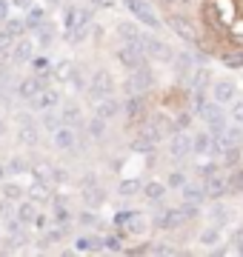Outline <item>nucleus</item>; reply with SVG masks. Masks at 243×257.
I'll use <instances>...</instances> for the list:
<instances>
[{"mask_svg":"<svg viewBox=\"0 0 243 257\" xmlns=\"http://www.w3.org/2000/svg\"><path fill=\"white\" fill-rule=\"evenodd\" d=\"M141 43H143V49H146V55L155 57V60H160V63H169V60H175L172 49H169L166 43H163V40H158V37L143 35V37H141Z\"/></svg>","mask_w":243,"mask_h":257,"instance_id":"obj_9","label":"nucleus"},{"mask_svg":"<svg viewBox=\"0 0 243 257\" xmlns=\"http://www.w3.org/2000/svg\"><path fill=\"white\" fill-rule=\"evenodd\" d=\"M77 220H80V226H94L97 217H94V211H80V217H77Z\"/></svg>","mask_w":243,"mask_h":257,"instance_id":"obj_53","label":"nucleus"},{"mask_svg":"<svg viewBox=\"0 0 243 257\" xmlns=\"http://www.w3.org/2000/svg\"><path fill=\"white\" fill-rule=\"evenodd\" d=\"M15 43H18V37L12 35V32H0V55H12V49H15Z\"/></svg>","mask_w":243,"mask_h":257,"instance_id":"obj_40","label":"nucleus"},{"mask_svg":"<svg viewBox=\"0 0 243 257\" xmlns=\"http://www.w3.org/2000/svg\"><path fill=\"white\" fill-rule=\"evenodd\" d=\"M237 254H243V240H240V243H237Z\"/></svg>","mask_w":243,"mask_h":257,"instance_id":"obj_61","label":"nucleus"},{"mask_svg":"<svg viewBox=\"0 0 243 257\" xmlns=\"http://www.w3.org/2000/svg\"><path fill=\"white\" fill-rule=\"evenodd\" d=\"M152 254H175V246H152Z\"/></svg>","mask_w":243,"mask_h":257,"instance_id":"obj_58","label":"nucleus"},{"mask_svg":"<svg viewBox=\"0 0 243 257\" xmlns=\"http://www.w3.org/2000/svg\"><path fill=\"white\" fill-rule=\"evenodd\" d=\"M232 120H234V123H243V100H234L232 103Z\"/></svg>","mask_w":243,"mask_h":257,"instance_id":"obj_52","label":"nucleus"},{"mask_svg":"<svg viewBox=\"0 0 243 257\" xmlns=\"http://www.w3.org/2000/svg\"><path fill=\"white\" fill-rule=\"evenodd\" d=\"M6 166H9V175H20V172H26L29 169V163L23 160V157H12Z\"/></svg>","mask_w":243,"mask_h":257,"instance_id":"obj_47","label":"nucleus"},{"mask_svg":"<svg viewBox=\"0 0 243 257\" xmlns=\"http://www.w3.org/2000/svg\"><path fill=\"white\" fill-rule=\"evenodd\" d=\"M215 135L212 132H197L195 138H192V149H195V155H206V152H212V143H215Z\"/></svg>","mask_w":243,"mask_h":257,"instance_id":"obj_26","label":"nucleus"},{"mask_svg":"<svg viewBox=\"0 0 243 257\" xmlns=\"http://www.w3.org/2000/svg\"><path fill=\"white\" fill-rule=\"evenodd\" d=\"M192 117H195V111H183V114H178L175 123H172V132H186V128L192 126Z\"/></svg>","mask_w":243,"mask_h":257,"instance_id":"obj_43","label":"nucleus"},{"mask_svg":"<svg viewBox=\"0 0 243 257\" xmlns=\"http://www.w3.org/2000/svg\"><path fill=\"white\" fill-rule=\"evenodd\" d=\"M89 20H92V9L83 6V3H69L63 9V26H66V32H69V40H72V43L83 37Z\"/></svg>","mask_w":243,"mask_h":257,"instance_id":"obj_1","label":"nucleus"},{"mask_svg":"<svg viewBox=\"0 0 243 257\" xmlns=\"http://www.w3.org/2000/svg\"><path fill=\"white\" fill-rule=\"evenodd\" d=\"M55 180H57V183H66V180H69L66 169H55Z\"/></svg>","mask_w":243,"mask_h":257,"instance_id":"obj_59","label":"nucleus"},{"mask_svg":"<svg viewBox=\"0 0 243 257\" xmlns=\"http://www.w3.org/2000/svg\"><path fill=\"white\" fill-rule=\"evenodd\" d=\"M114 57H117V63L123 66V69H138V66H146V49H143V43L138 40V43H123L117 52H114Z\"/></svg>","mask_w":243,"mask_h":257,"instance_id":"obj_2","label":"nucleus"},{"mask_svg":"<svg viewBox=\"0 0 243 257\" xmlns=\"http://www.w3.org/2000/svg\"><path fill=\"white\" fill-rule=\"evenodd\" d=\"M66 229H69V226H57V223H55V229H49L46 234H43V243H49V246L60 243V240H63V234H66Z\"/></svg>","mask_w":243,"mask_h":257,"instance_id":"obj_41","label":"nucleus"},{"mask_svg":"<svg viewBox=\"0 0 243 257\" xmlns=\"http://www.w3.org/2000/svg\"><path fill=\"white\" fill-rule=\"evenodd\" d=\"M189 152H195L192 149V135L189 132H175V138L169 140V157L172 160H183Z\"/></svg>","mask_w":243,"mask_h":257,"instance_id":"obj_11","label":"nucleus"},{"mask_svg":"<svg viewBox=\"0 0 243 257\" xmlns=\"http://www.w3.org/2000/svg\"><path fill=\"white\" fill-rule=\"evenodd\" d=\"M223 63L226 66H243V52H240V55H226Z\"/></svg>","mask_w":243,"mask_h":257,"instance_id":"obj_55","label":"nucleus"},{"mask_svg":"<svg viewBox=\"0 0 243 257\" xmlns=\"http://www.w3.org/2000/svg\"><path fill=\"white\" fill-rule=\"evenodd\" d=\"M120 109H123V103L117 100V97H100V100L94 103V114H100V117H106V120H112L114 114H120Z\"/></svg>","mask_w":243,"mask_h":257,"instance_id":"obj_18","label":"nucleus"},{"mask_svg":"<svg viewBox=\"0 0 243 257\" xmlns=\"http://www.w3.org/2000/svg\"><path fill=\"white\" fill-rule=\"evenodd\" d=\"M6 175H9V166H6V163H0V183L6 180Z\"/></svg>","mask_w":243,"mask_h":257,"instance_id":"obj_60","label":"nucleus"},{"mask_svg":"<svg viewBox=\"0 0 243 257\" xmlns=\"http://www.w3.org/2000/svg\"><path fill=\"white\" fill-rule=\"evenodd\" d=\"M212 220H215L217 226H220V223H226V209H220V206H215V209H212Z\"/></svg>","mask_w":243,"mask_h":257,"instance_id":"obj_54","label":"nucleus"},{"mask_svg":"<svg viewBox=\"0 0 243 257\" xmlns=\"http://www.w3.org/2000/svg\"><path fill=\"white\" fill-rule=\"evenodd\" d=\"M143 192V183L141 180H123L120 189H117V194H123V197H132V194Z\"/></svg>","mask_w":243,"mask_h":257,"instance_id":"obj_42","label":"nucleus"},{"mask_svg":"<svg viewBox=\"0 0 243 257\" xmlns=\"http://www.w3.org/2000/svg\"><path fill=\"white\" fill-rule=\"evenodd\" d=\"M209 80H212V72H209V69H192V77H189V86H192V92H195V89H206V86H209Z\"/></svg>","mask_w":243,"mask_h":257,"instance_id":"obj_32","label":"nucleus"},{"mask_svg":"<svg viewBox=\"0 0 243 257\" xmlns=\"http://www.w3.org/2000/svg\"><path fill=\"white\" fill-rule=\"evenodd\" d=\"M226 192H229V180H226L223 175H217L215 172V175L206 177V194H209V197H215L217 200V197H223Z\"/></svg>","mask_w":243,"mask_h":257,"instance_id":"obj_20","label":"nucleus"},{"mask_svg":"<svg viewBox=\"0 0 243 257\" xmlns=\"http://www.w3.org/2000/svg\"><path fill=\"white\" fill-rule=\"evenodd\" d=\"M126 3V9L135 15L138 20H143L146 26H152V29H158L160 23H158V18H155V12H152V6L146 3V0H123Z\"/></svg>","mask_w":243,"mask_h":257,"instance_id":"obj_13","label":"nucleus"},{"mask_svg":"<svg viewBox=\"0 0 243 257\" xmlns=\"http://www.w3.org/2000/svg\"><path fill=\"white\" fill-rule=\"evenodd\" d=\"M217 138L223 140L229 149H237L243 143V126H226L223 135H217Z\"/></svg>","mask_w":243,"mask_h":257,"instance_id":"obj_27","label":"nucleus"},{"mask_svg":"<svg viewBox=\"0 0 243 257\" xmlns=\"http://www.w3.org/2000/svg\"><path fill=\"white\" fill-rule=\"evenodd\" d=\"M32 109L35 111H49V109H57V103H60V92H57V89H43V92L40 94H35V97H32Z\"/></svg>","mask_w":243,"mask_h":257,"instance_id":"obj_15","label":"nucleus"},{"mask_svg":"<svg viewBox=\"0 0 243 257\" xmlns=\"http://www.w3.org/2000/svg\"><path fill=\"white\" fill-rule=\"evenodd\" d=\"M3 29H6V32H12V35H15V37H23V32H26V20H18V18H15V20H6V26H3Z\"/></svg>","mask_w":243,"mask_h":257,"instance_id":"obj_44","label":"nucleus"},{"mask_svg":"<svg viewBox=\"0 0 243 257\" xmlns=\"http://www.w3.org/2000/svg\"><path fill=\"white\" fill-rule=\"evenodd\" d=\"M15 123H18V140L23 143V146L35 149L38 146V123H35V117L32 114H26V111H20V114H15Z\"/></svg>","mask_w":243,"mask_h":257,"instance_id":"obj_3","label":"nucleus"},{"mask_svg":"<svg viewBox=\"0 0 243 257\" xmlns=\"http://www.w3.org/2000/svg\"><path fill=\"white\" fill-rule=\"evenodd\" d=\"M60 117H63V126H83V111H80V106L77 103H66L63 109H60Z\"/></svg>","mask_w":243,"mask_h":257,"instance_id":"obj_21","label":"nucleus"},{"mask_svg":"<svg viewBox=\"0 0 243 257\" xmlns=\"http://www.w3.org/2000/svg\"><path fill=\"white\" fill-rule=\"evenodd\" d=\"M103 248H109V251H123V237L120 234H109V237H103Z\"/></svg>","mask_w":243,"mask_h":257,"instance_id":"obj_46","label":"nucleus"},{"mask_svg":"<svg viewBox=\"0 0 243 257\" xmlns=\"http://www.w3.org/2000/svg\"><path fill=\"white\" fill-rule=\"evenodd\" d=\"M55 77L57 80H72V77H75V63H72V60H60V63L55 66Z\"/></svg>","mask_w":243,"mask_h":257,"instance_id":"obj_37","label":"nucleus"},{"mask_svg":"<svg viewBox=\"0 0 243 257\" xmlns=\"http://www.w3.org/2000/svg\"><path fill=\"white\" fill-rule=\"evenodd\" d=\"M114 92V80L109 72H94L92 80H89V94H92L94 100H100V97H109Z\"/></svg>","mask_w":243,"mask_h":257,"instance_id":"obj_7","label":"nucleus"},{"mask_svg":"<svg viewBox=\"0 0 243 257\" xmlns=\"http://www.w3.org/2000/svg\"><path fill=\"white\" fill-rule=\"evenodd\" d=\"M117 32H120V37H123V43H138V40H141V32H138V29L132 26V23H120V26H117Z\"/></svg>","mask_w":243,"mask_h":257,"instance_id":"obj_38","label":"nucleus"},{"mask_svg":"<svg viewBox=\"0 0 243 257\" xmlns=\"http://www.w3.org/2000/svg\"><path fill=\"white\" fill-rule=\"evenodd\" d=\"M52 220H55L57 226H69V223H72V211L63 206V200L60 203L55 200V214H52Z\"/></svg>","mask_w":243,"mask_h":257,"instance_id":"obj_36","label":"nucleus"},{"mask_svg":"<svg viewBox=\"0 0 243 257\" xmlns=\"http://www.w3.org/2000/svg\"><path fill=\"white\" fill-rule=\"evenodd\" d=\"M175 63H178V72H189V69L195 66V57L192 55H178L175 57Z\"/></svg>","mask_w":243,"mask_h":257,"instance_id":"obj_48","label":"nucleus"},{"mask_svg":"<svg viewBox=\"0 0 243 257\" xmlns=\"http://www.w3.org/2000/svg\"><path fill=\"white\" fill-rule=\"evenodd\" d=\"M83 200L89 203V206H97V203H103V194L97 192V189H89V192L83 194Z\"/></svg>","mask_w":243,"mask_h":257,"instance_id":"obj_50","label":"nucleus"},{"mask_svg":"<svg viewBox=\"0 0 243 257\" xmlns=\"http://www.w3.org/2000/svg\"><path fill=\"white\" fill-rule=\"evenodd\" d=\"M40 114H43V117H40V126L46 128V132H52V135H55V132H57L60 126H63V117H60V114H57L55 109L40 111Z\"/></svg>","mask_w":243,"mask_h":257,"instance_id":"obj_28","label":"nucleus"},{"mask_svg":"<svg viewBox=\"0 0 243 257\" xmlns=\"http://www.w3.org/2000/svg\"><path fill=\"white\" fill-rule=\"evenodd\" d=\"M212 100L220 103V106L237 100V86H234V80H215L212 83Z\"/></svg>","mask_w":243,"mask_h":257,"instance_id":"obj_12","label":"nucleus"},{"mask_svg":"<svg viewBox=\"0 0 243 257\" xmlns=\"http://www.w3.org/2000/svg\"><path fill=\"white\" fill-rule=\"evenodd\" d=\"M3 132H6V123H3V120H0V135H3Z\"/></svg>","mask_w":243,"mask_h":257,"instance_id":"obj_62","label":"nucleus"},{"mask_svg":"<svg viewBox=\"0 0 243 257\" xmlns=\"http://www.w3.org/2000/svg\"><path fill=\"white\" fill-rule=\"evenodd\" d=\"M146 89H152V72L146 69V66L132 69L129 80H126V92H129V94H143Z\"/></svg>","mask_w":243,"mask_h":257,"instance_id":"obj_8","label":"nucleus"},{"mask_svg":"<svg viewBox=\"0 0 243 257\" xmlns=\"http://www.w3.org/2000/svg\"><path fill=\"white\" fill-rule=\"evenodd\" d=\"M43 89H46V77H43V74H32V77H23V80L18 83V97L32 100V97L40 94Z\"/></svg>","mask_w":243,"mask_h":257,"instance_id":"obj_14","label":"nucleus"},{"mask_svg":"<svg viewBox=\"0 0 243 257\" xmlns=\"http://www.w3.org/2000/svg\"><path fill=\"white\" fill-rule=\"evenodd\" d=\"M180 192H183V200H186V203H195V206H200V203L209 197V194H206V186H197V183H186Z\"/></svg>","mask_w":243,"mask_h":257,"instance_id":"obj_25","label":"nucleus"},{"mask_svg":"<svg viewBox=\"0 0 243 257\" xmlns=\"http://www.w3.org/2000/svg\"><path fill=\"white\" fill-rule=\"evenodd\" d=\"M160 126H166V123H143L141 138H146L149 143H155V146H158L160 140H163V132H160Z\"/></svg>","mask_w":243,"mask_h":257,"instance_id":"obj_29","label":"nucleus"},{"mask_svg":"<svg viewBox=\"0 0 243 257\" xmlns=\"http://www.w3.org/2000/svg\"><path fill=\"white\" fill-rule=\"evenodd\" d=\"M12 12V0H0V20H9Z\"/></svg>","mask_w":243,"mask_h":257,"instance_id":"obj_56","label":"nucleus"},{"mask_svg":"<svg viewBox=\"0 0 243 257\" xmlns=\"http://www.w3.org/2000/svg\"><path fill=\"white\" fill-rule=\"evenodd\" d=\"M52 40H55V29L49 26V23L35 29V43H38V46H49Z\"/></svg>","mask_w":243,"mask_h":257,"instance_id":"obj_33","label":"nucleus"},{"mask_svg":"<svg viewBox=\"0 0 243 257\" xmlns=\"http://www.w3.org/2000/svg\"><path fill=\"white\" fill-rule=\"evenodd\" d=\"M143 197L149 203H163V197H166V183H158V180L143 183Z\"/></svg>","mask_w":243,"mask_h":257,"instance_id":"obj_24","label":"nucleus"},{"mask_svg":"<svg viewBox=\"0 0 243 257\" xmlns=\"http://www.w3.org/2000/svg\"><path fill=\"white\" fill-rule=\"evenodd\" d=\"M217 240H220L217 226H209V229H203V234H200V243H203V246H215Z\"/></svg>","mask_w":243,"mask_h":257,"instance_id":"obj_45","label":"nucleus"},{"mask_svg":"<svg viewBox=\"0 0 243 257\" xmlns=\"http://www.w3.org/2000/svg\"><path fill=\"white\" fill-rule=\"evenodd\" d=\"M114 226L123 229L126 234H143L146 231V217L141 211H117L114 214Z\"/></svg>","mask_w":243,"mask_h":257,"instance_id":"obj_4","label":"nucleus"},{"mask_svg":"<svg viewBox=\"0 0 243 257\" xmlns=\"http://www.w3.org/2000/svg\"><path fill=\"white\" fill-rule=\"evenodd\" d=\"M100 246H103V240L89 237V234H83V237L75 240V251H94V248H100Z\"/></svg>","mask_w":243,"mask_h":257,"instance_id":"obj_35","label":"nucleus"},{"mask_svg":"<svg viewBox=\"0 0 243 257\" xmlns=\"http://www.w3.org/2000/svg\"><path fill=\"white\" fill-rule=\"evenodd\" d=\"M155 226L158 229H163V231H169V229H178V226H183L186 223V214H183V209H160V214L155 217Z\"/></svg>","mask_w":243,"mask_h":257,"instance_id":"obj_10","label":"nucleus"},{"mask_svg":"<svg viewBox=\"0 0 243 257\" xmlns=\"http://www.w3.org/2000/svg\"><path fill=\"white\" fill-rule=\"evenodd\" d=\"M200 120H203L206 126H209V132H212V135H223V128H226V114L223 111H220V103H209V106H206V111L203 114H200Z\"/></svg>","mask_w":243,"mask_h":257,"instance_id":"obj_6","label":"nucleus"},{"mask_svg":"<svg viewBox=\"0 0 243 257\" xmlns=\"http://www.w3.org/2000/svg\"><path fill=\"white\" fill-rule=\"evenodd\" d=\"M52 138H55V149H57V152H75V149H77V135H75V128H72V126H60Z\"/></svg>","mask_w":243,"mask_h":257,"instance_id":"obj_16","label":"nucleus"},{"mask_svg":"<svg viewBox=\"0 0 243 257\" xmlns=\"http://www.w3.org/2000/svg\"><path fill=\"white\" fill-rule=\"evenodd\" d=\"M123 109H126V117L132 123H141L146 117V100H143V94H132L129 100H123Z\"/></svg>","mask_w":243,"mask_h":257,"instance_id":"obj_17","label":"nucleus"},{"mask_svg":"<svg viewBox=\"0 0 243 257\" xmlns=\"http://www.w3.org/2000/svg\"><path fill=\"white\" fill-rule=\"evenodd\" d=\"M32 55H35V43L26 40V37H18V43H15V49H12L9 57H12V63H29Z\"/></svg>","mask_w":243,"mask_h":257,"instance_id":"obj_19","label":"nucleus"},{"mask_svg":"<svg viewBox=\"0 0 243 257\" xmlns=\"http://www.w3.org/2000/svg\"><path fill=\"white\" fill-rule=\"evenodd\" d=\"M89 135H92L94 140H100L103 135H106V117H100V114H94V117L89 120Z\"/></svg>","mask_w":243,"mask_h":257,"instance_id":"obj_39","label":"nucleus"},{"mask_svg":"<svg viewBox=\"0 0 243 257\" xmlns=\"http://www.w3.org/2000/svg\"><path fill=\"white\" fill-rule=\"evenodd\" d=\"M132 149H135V152H141V155H146V152H152V149H155V143H149L146 138H138L135 143H132Z\"/></svg>","mask_w":243,"mask_h":257,"instance_id":"obj_49","label":"nucleus"},{"mask_svg":"<svg viewBox=\"0 0 243 257\" xmlns=\"http://www.w3.org/2000/svg\"><path fill=\"white\" fill-rule=\"evenodd\" d=\"M46 23V9H40V6H29L26 9V26L29 29H38Z\"/></svg>","mask_w":243,"mask_h":257,"instance_id":"obj_30","label":"nucleus"},{"mask_svg":"<svg viewBox=\"0 0 243 257\" xmlns=\"http://www.w3.org/2000/svg\"><path fill=\"white\" fill-rule=\"evenodd\" d=\"M32 175H35V180H46V183H52V180H55V169H52V163L40 160V163L32 166Z\"/></svg>","mask_w":243,"mask_h":257,"instance_id":"obj_31","label":"nucleus"},{"mask_svg":"<svg viewBox=\"0 0 243 257\" xmlns=\"http://www.w3.org/2000/svg\"><path fill=\"white\" fill-rule=\"evenodd\" d=\"M0 197H3V200H12V203H20V197H23V186H18V183H3V189H0Z\"/></svg>","mask_w":243,"mask_h":257,"instance_id":"obj_34","label":"nucleus"},{"mask_svg":"<svg viewBox=\"0 0 243 257\" xmlns=\"http://www.w3.org/2000/svg\"><path fill=\"white\" fill-rule=\"evenodd\" d=\"M29 6H35V0H12V9H20V12H26Z\"/></svg>","mask_w":243,"mask_h":257,"instance_id":"obj_57","label":"nucleus"},{"mask_svg":"<svg viewBox=\"0 0 243 257\" xmlns=\"http://www.w3.org/2000/svg\"><path fill=\"white\" fill-rule=\"evenodd\" d=\"M29 197L38 203V206H40V203H49V200H52V189H49L46 180H35V183L29 186Z\"/></svg>","mask_w":243,"mask_h":257,"instance_id":"obj_23","label":"nucleus"},{"mask_svg":"<svg viewBox=\"0 0 243 257\" xmlns=\"http://www.w3.org/2000/svg\"><path fill=\"white\" fill-rule=\"evenodd\" d=\"M169 186H172V189H183V186H186V177L180 175V172H172V175H169Z\"/></svg>","mask_w":243,"mask_h":257,"instance_id":"obj_51","label":"nucleus"},{"mask_svg":"<svg viewBox=\"0 0 243 257\" xmlns=\"http://www.w3.org/2000/svg\"><path fill=\"white\" fill-rule=\"evenodd\" d=\"M15 214H18V217H20L23 223H26V226H32V223L38 220V203L32 200V197H29V200L18 203V209H15Z\"/></svg>","mask_w":243,"mask_h":257,"instance_id":"obj_22","label":"nucleus"},{"mask_svg":"<svg viewBox=\"0 0 243 257\" xmlns=\"http://www.w3.org/2000/svg\"><path fill=\"white\" fill-rule=\"evenodd\" d=\"M166 23H169V29H172L180 40H186V43H197V26L189 18H183V15H169Z\"/></svg>","mask_w":243,"mask_h":257,"instance_id":"obj_5","label":"nucleus"},{"mask_svg":"<svg viewBox=\"0 0 243 257\" xmlns=\"http://www.w3.org/2000/svg\"><path fill=\"white\" fill-rule=\"evenodd\" d=\"M160 3H172V0H160Z\"/></svg>","mask_w":243,"mask_h":257,"instance_id":"obj_63","label":"nucleus"}]
</instances>
